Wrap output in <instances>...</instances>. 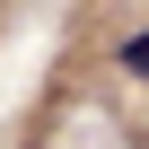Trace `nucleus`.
<instances>
[{
  "mask_svg": "<svg viewBox=\"0 0 149 149\" xmlns=\"http://www.w3.org/2000/svg\"><path fill=\"white\" fill-rule=\"evenodd\" d=\"M114 61H123V79H132V88H149V26H140V35H123V53H114Z\"/></svg>",
  "mask_w": 149,
  "mask_h": 149,
  "instance_id": "obj_1",
  "label": "nucleus"
}]
</instances>
